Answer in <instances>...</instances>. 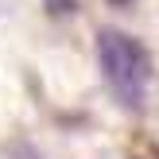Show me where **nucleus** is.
Instances as JSON below:
<instances>
[{"label": "nucleus", "mask_w": 159, "mask_h": 159, "mask_svg": "<svg viewBox=\"0 0 159 159\" xmlns=\"http://www.w3.org/2000/svg\"><path fill=\"white\" fill-rule=\"evenodd\" d=\"M97 62H101V78H105L116 105L132 109V113L144 109L148 82H152V58H148L144 43L132 39L128 31L109 27L97 35Z\"/></svg>", "instance_id": "nucleus-1"}, {"label": "nucleus", "mask_w": 159, "mask_h": 159, "mask_svg": "<svg viewBox=\"0 0 159 159\" xmlns=\"http://www.w3.org/2000/svg\"><path fill=\"white\" fill-rule=\"evenodd\" d=\"M51 12H74V0H47Z\"/></svg>", "instance_id": "nucleus-2"}, {"label": "nucleus", "mask_w": 159, "mask_h": 159, "mask_svg": "<svg viewBox=\"0 0 159 159\" xmlns=\"http://www.w3.org/2000/svg\"><path fill=\"white\" fill-rule=\"evenodd\" d=\"M12 159H39V155H35V152H31V148H27V144H23V152H12Z\"/></svg>", "instance_id": "nucleus-3"}, {"label": "nucleus", "mask_w": 159, "mask_h": 159, "mask_svg": "<svg viewBox=\"0 0 159 159\" xmlns=\"http://www.w3.org/2000/svg\"><path fill=\"white\" fill-rule=\"evenodd\" d=\"M109 4H128V0H109Z\"/></svg>", "instance_id": "nucleus-4"}]
</instances>
